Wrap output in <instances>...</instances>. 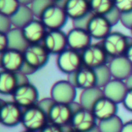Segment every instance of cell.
<instances>
[{"label": "cell", "mask_w": 132, "mask_h": 132, "mask_svg": "<svg viewBox=\"0 0 132 132\" xmlns=\"http://www.w3.org/2000/svg\"><path fill=\"white\" fill-rule=\"evenodd\" d=\"M34 17L35 15L29 5H21L19 10L10 18L13 27L22 29L26 25L34 19Z\"/></svg>", "instance_id": "cb8c5ba5"}, {"label": "cell", "mask_w": 132, "mask_h": 132, "mask_svg": "<svg viewBox=\"0 0 132 132\" xmlns=\"http://www.w3.org/2000/svg\"><path fill=\"white\" fill-rule=\"evenodd\" d=\"M73 111L70 104L56 103L47 114L49 122L62 128L70 125Z\"/></svg>", "instance_id": "4fadbf2b"}, {"label": "cell", "mask_w": 132, "mask_h": 132, "mask_svg": "<svg viewBox=\"0 0 132 132\" xmlns=\"http://www.w3.org/2000/svg\"><path fill=\"white\" fill-rule=\"evenodd\" d=\"M52 4H53V2L50 0H34L33 2L30 5V7L35 17L39 19L43 11Z\"/></svg>", "instance_id": "f546056e"}, {"label": "cell", "mask_w": 132, "mask_h": 132, "mask_svg": "<svg viewBox=\"0 0 132 132\" xmlns=\"http://www.w3.org/2000/svg\"><path fill=\"white\" fill-rule=\"evenodd\" d=\"M97 125L101 132H121L124 122L119 116L116 115L110 119L99 121Z\"/></svg>", "instance_id": "4316f807"}, {"label": "cell", "mask_w": 132, "mask_h": 132, "mask_svg": "<svg viewBox=\"0 0 132 132\" xmlns=\"http://www.w3.org/2000/svg\"><path fill=\"white\" fill-rule=\"evenodd\" d=\"M40 132H65L63 128L51 124V123H48L41 131Z\"/></svg>", "instance_id": "74e56055"}, {"label": "cell", "mask_w": 132, "mask_h": 132, "mask_svg": "<svg viewBox=\"0 0 132 132\" xmlns=\"http://www.w3.org/2000/svg\"><path fill=\"white\" fill-rule=\"evenodd\" d=\"M108 67L114 79L125 81L132 74V64L125 55L111 58Z\"/></svg>", "instance_id": "d6986e66"}, {"label": "cell", "mask_w": 132, "mask_h": 132, "mask_svg": "<svg viewBox=\"0 0 132 132\" xmlns=\"http://www.w3.org/2000/svg\"><path fill=\"white\" fill-rule=\"evenodd\" d=\"M125 83H126L128 89H132V74L125 80Z\"/></svg>", "instance_id": "7bdbcfd3"}, {"label": "cell", "mask_w": 132, "mask_h": 132, "mask_svg": "<svg viewBox=\"0 0 132 132\" xmlns=\"http://www.w3.org/2000/svg\"><path fill=\"white\" fill-rule=\"evenodd\" d=\"M77 97V88L68 80H58L52 86L50 97L56 103L70 104L74 102Z\"/></svg>", "instance_id": "8992f818"}, {"label": "cell", "mask_w": 132, "mask_h": 132, "mask_svg": "<svg viewBox=\"0 0 132 132\" xmlns=\"http://www.w3.org/2000/svg\"><path fill=\"white\" fill-rule=\"evenodd\" d=\"M112 25L105 16L94 15L90 19L87 30L92 37L97 40H103L112 31Z\"/></svg>", "instance_id": "5bb4252c"}, {"label": "cell", "mask_w": 132, "mask_h": 132, "mask_svg": "<svg viewBox=\"0 0 132 132\" xmlns=\"http://www.w3.org/2000/svg\"><path fill=\"white\" fill-rule=\"evenodd\" d=\"M34 0H19V2L21 5H29L33 2Z\"/></svg>", "instance_id": "b9f144b4"}, {"label": "cell", "mask_w": 132, "mask_h": 132, "mask_svg": "<svg viewBox=\"0 0 132 132\" xmlns=\"http://www.w3.org/2000/svg\"><path fill=\"white\" fill-rule=\"evenodd\" d=\"M7 36L9 38V49L19 50L23 53L29 45L23 36L22 29L13 27L7 33Z\"/></svg>", "instance_id": "d4e9b609"}, {"label": "cell", "mask_w": 132, "mask_h": 132, "mask_svg": "<svg viewBox=\"0 0 132 132\" xmlns=\"http://www.w3.org/2000/svg\"><path fill=\"white\" fill-rule=\"evenodd\" d=\"M81 55L84 66L94 70L107 64L108 57L102 45L98 43H93L89 46L81 53Z\"/></svg>", "instance_id": "ba28073f"}, {"label": "cell", "mask_w": 132, "mask_h": 132, "mask_svg": "<svg viewBox=\"0 0 132 132\" xmlns=\"http://www.w3.org/2000/svg\"><path fill=\"white\" fill-rule=\"evenodd\" d=\"M103 89L104 95L115 102L120 104L123 102V100L126 95L128 87L124 80L112 79Z\"/></svg>", "instance_id": "ffe728a7"}, {"label": "cell", "mask_w": 132, "mask_h": 132, "mask_svg": "<svg viewBox=\"0 0 132 132\" xmlns=\"http://www.w3.org/2000/svg\"><path fill=\"white\" fill-rule=\"evenodd\" d=\"M94 72L97 78V87L100 88H104L113 79L110 68L107 64L94 69Z\"/></svg>", "instance_id": "83f0119b"}, {"label": "cell", "mask_w": 132, "mask_h": 132, "mask_svg": "<svg viewBox=\"0 0 132 132\" xmlns=\"http://www.w3.org/2000/svg\"><path fill=\"white\" fill-rule=\"evenodd\" d=\"M131 35H132V29H131Z\"/></svg>", "instance_id": "c3c4849f"}, {"label": "cell", "mask_w": 132, "mask_h": 132, "mask_svg": "<svg viewBox=\"0 0 132 132\" xmlns=\"http://www.w3.org/2000/svg\"><path fill=\"white\" fill-rule=\"evenodd\" d=\"M97 121L92 111L82 108L73 113L70 125L76 131L87 132L97 125Z\"/></svg>", "instance_id": "30bf717a"}, {"label": "cell", "mask_w": 132, "mask_h": 132, "mask_svg": "<svg viewBox=\"0 0 132 132\" xmlns=\"http://www.w3.org/2000/svg\"><path fill=\"white\" fill-rule=\"evenodd\" d=\"M25 63L37 71L48 63L50 53L43 44H29L23 52Z\"/></svg>", "instance_id": "5b68a950"}, {"label": "cell", "mask_w": 132, "mask_h": 132, "mask_svg": "<svg viewBox=\"0 0 132 132\" xmlns=\"http://www.w3.org/2000/svg\"><path fill=\"white\" fill-rule=\"evenodd\" d=\"M68 16L63 7L53 3L42 13L39 19L48 30H60L67 23Z\"/></svg>", "instance_id": "3957f363"}, {"label": "cell", "mask_w": 132, "mask_h": 132, "mask_svg": "<svg viewBox=\"0 0 132 132\" xmlns=\"http://www.w3.org/2000/svg\"><path fill=\"white\" fill-rule=\"evenodd\" d=\"M13 28L11 18L0 14V32L8 33Z\"/></svg>", "instance_id": "1f68e13d"}, {"label": "cell", "mask_w": 132, "mask_h": 132, "mask_svg": "<svg viewBox=\"0 0 132 132\" xmlns=\"http://www.w3.org/2000/svg\"><path fill=\"white\" fill-rule=\"evenodd\" d=\"M20 6L19 0H0V14L12 17Z\"/></svg>", "instance_id": "f1b7e54d"}, {"label": "cell", "mask_w": 132, "mask_h": 132, "mask_svg": "<svg viewBox=\"0 0 132 132\" xmlns=\"http://www.w3.org/2000/svg\"><path fill=\"white\" fill-rule=\"evenodd\" d=\"M49 122L47 114L37 104L24 109L22 117V125L26 130L40 131Z\"/></svg>", "instance_id": "7a4b0ae2"}, {"label": "cell", "mask_w": 132, "mask_h": 132, "mask_svg": "<svg viewBox=\"0 0 132 132\" xmlns=\"http://www.w3.org/2000/svg\"><path fill=\"white\" fill-rule=\"evenodd\" d=\"M125 56L128 59V60L131 62V63L132 64V42L130 43L128 50H127V52L125 53Z\"/></svg>", "instance_id": "60d3db41"}, {"label": "cell", "mask_w": 132, "mask_h": 132, "mask_svg": "<svg viewBox=\"0 0 132 132\" xmlns=\"http://www.w3.org/2000/svg\"><path fill=\"white\" fill-rule=\"evenodd\" d=\"M67 36L68 48L78 52H83L92 44V37L87 30L84 29L73 27L68 32Z\"/></svg>", "instance_id": "9a60e30c"}, {"label": "cell", "mask_w": 132, "mask_h": 132, "mask_svg": "<svg viewBox=\"0 0 132 132\" xmlns=\"http://www.w3.org/2000/svg\"><path fill=\"white\" fill-rule=\"evenodd\" d=\"M22 132H35V131H28V130H25L24 131Z\"/></svg>", "instance_id": "7dc6e473"}, {"label": "cell", "mask_w": 132, "mask_h": 132, "mask_svg": "<svg viewBox=\"0 0 132 132\" xmlns=\"http://www.w3.org/2000/svg\"><path fill=\"white\" fill-rule=\"evenodd\" d=\"M122 25L127 29H132V11L126 13H122L121 16V21Z\"/></svg>", "instance_id": "d590c367"}, {"label": "cell", "mask_w": 132, "mask_h": 132, "mask_svg": "<svg viewBox=\"0 0 132 132\" xmlns=\"http://www.w3.org/2000/svg\"><path fill=\"white\" fill-rule=\"evenodd\" d=\"M77 89L82 90L97 87V78L94 69L84 66L77 72L69 74L67 79Z\"/></svg>", "instance_id": "7c38bea8"}, {"label": "cell", "mask_w": 132, "mask_h": 132, "mask_svg": "<svg viewBox=\"0 0 132 132\" xmlns=\"http://www.w3.org/2000/svg\"><path fill=\"white\" fill-rule=\"evenodd\" d=\"M29 44H39L43 41L48 29L39 19H34L22 29Z\"/></svg>", "instance_id": "e0dca14e"}, {"label": "cell", "mask_w": 132, "mask_h": 132, "mask_svg": "<svg viewBox=\"0 0 132 132\" xmlns=\"http://www.w3.org/2000/svg\"><path fill=\"white\" fill-rule=\"evenodd\" d=\"M107 19L110 22V23L112 25V26H115L118 22L121 21V13L114 7L109 13H108L106 15H104Z\"/></svg>", "instance_id": "836d02e7"}, {"label": "cell", "mask_w": 132, "mask_h": 132, "mask_svg": "<svg viewBox=\"0 0 132 132\" xmlns=\"http://www.w3.org/2000/svg\"><path fill=\"white\" fill-rule=\"evenodd\" d=\"M50 1H52L53 3H56V4H59L62 0H50Z\"/></svg>", "instance_id": "bcb514c9"}, {"label": "cell", "mask_w": 132, "mask_h": 132, "mask_svg": "<svg viewBox=\"0 0 132 132\" xmlns=\"http://www.w3.org/2000/svg\"><path fill=\"white\" fill-rule=\"evenodd\" d=\"M90 11L97 15H106L114 8V0H89Z\"/></svg>", "instance_id": "484cf974"}, {"label": "cell", "mask_w": 132, "mask_h": 132, "mask_svg": "<svg viewBox=\"0 0 132 132\" xmlns=\"http://www.w3.org/2000/svg\"><path fill=\"white\" fill-rule=\"evenodd\" d=\"M54 104H55V101L51 97H46V98H43V99L39 101L37 103V105L42 110H43L45 111V113L47 114Z\"/></svg>", "instance_id": "e575fe53"}, {"label": "cell", "mask_w": 132, "mask_h": 132, "mask_svg": "<svg viewBox=\"0 0 132 132\" xmlns=\"http://www.w3.org/2000/svg\"><path fill=\"white\" fill-rule=\"evenodd\" d=\"M114 7L122 14L132 11V0H114Z\"/></svg>", "instance_id": "4dcf8cb0"}, {"label": "cell", "mask_w": 132, "mask_h": 132, "mask_svg": "<svg viewBox=\"0 0 132 132\" xmlns=\"http://www.w3.org/2000/svg\"><path fill=\"white\" fill-rule=\"evenodd\" d=\"M87 132H101V131H100V129L98 128V125H97L95 128H94L93 129H91V130H90V131Z\"/></svg>", "instance_id": "ee69618b"}, {"label": "cell", "mask_w": 132, "mask_h": 132, "mask_svg": "<svg viewBox=\"0 0 132 132\" xmlns=\"http://www.w3.org/2000/svg\"><path fill=\"white\" fill-rule=\"evenodd\" d=\"M0 62L3 70L12 73L19 72L25 62L23 53L19 50L8 49L1 53Z\"/></svg>", "instance_id": "2e32d148"}, {"label": "cell", "mask_w": 132, "mask_h": 132, "mask_svg": "<svg viewBox=\"0 0 132 132\" xmlns=\"http://www.w3.org/2000/svg\"><path fill=\"white\" fill-rule=\"evenodd\" d=\"M43 45L50 54L59 55L68 48L67 34L61 29L48 30Z\"/></svg>", "instance_id": "8fae6325"}, {"label": "cell", "mask_w": 132, "mask_h": 132, "mask_svg": "<svg viewBox=\"0 0 132 132\" xmlns=\"http://www.w3.org/2000/svg\"><path fill=\"white\" fill-rule=\"evenodd\" d=\"M132 41L120 32H111L102 40V46L111 58L125 56Z\"/></svg>", "instance_id": "6da1fadb"}, {"label": "cell", "mask_w": 132, "mask_h": 132, "mask_svg": "<svg viewBox=\"0 0 132 132\" xmlns=\"http://www.w3.org/2000/svg\"><path fill=\"white\" fill-rule=\"evenodd\" d=\"M92 112L98 121H105L117 115L118 104L104 96L94 104Z\"/></svg>", "instance_id": "ac0fdd59"}, {"label": "cell", "mask_w": 132, "mask_h": 132, "mask_svg": "<svg viewBox=\"0 0 132 132\" xmlns=\"http://www.w3.org/2000/svg\"><path fill=\"white\" fill-rule=\"evenodd\" d=\"M9 49V38L7 33L0 32V53Z\"/></svg>", "instance_id": "f35d334b"}, {"label": "cell", "mask_w": 132, "mask_h": 132, "mask_svg": "<svg viewBox=\"0 0 132 132\" xmlns=\"http://www.w3.org/2000/svg\"><path fill=\"white\" fill-rule=\"evenodd\" d=\"M56 66L61 72L67 75L76 73L84 67L82 55L78 51L67 48L57 55Z\"/></svg>", "instance_id": "277c9868"}, {"label": "cell", "mask_w": 132, "mask_h": 132, "mask_svg": "<svg viewBox=\"0 0 132 132\" xmlns=\"http://www.w3.org/2000/svg\"><path fill=\"white\" fill-rule=\"evenodd\" d=\"M12 96L13 101L24 109L36 105L39 101L38 90L30 82L19 86Z\"/></svg>", "instance_id": "52a82bcc"}, {"label": "cell", "mask_w": 132, "mask_h": 132, "mask_svg": "<svg viewBox=\"0 0 132 132\" xmlns=\"http://www.w3.org/2000/svg\"><path fill=\"white\" fill-rule=\"evenodd\" d=\"M63 7L68 18L73 21L80 19L91 12L89 0H67Z\"/></svg>", "instance_id": "44dd1931"}, {"label": "cell", "mask_w": 132, "mask_h": 132, "mask_svg": "<svg viewBox=\"0 0 132 132\" xmlns=\"http://www.w3.org/2000/svg\"><path fill=\"white\" fill-rule=\"evenodd\" d=\"M63 129H64V131L65 132H77L76 131H74V130H73V129L71 128L70 125V128H69L68 129H66L65 128H63Z\"/></svg>", "instance_id": "f6af8a7d"}, {"label": "cell", "mask_w": 132, "mask_h": 132, "mask_svg": "<svg viewBox=\"0 0 132 132\" xmlns=\"http://www.w3.org/2000/svg\"><path fill=\"white\" fill-rule=\"evenodd\" d=\"M122 104L124 108L129 112L132 113V89H128L123 100Z\"/></svg>", "instance_id": "8d00e7d4"}, {"label": "cell", "mask_w": 132, "mask_h": 132, "mask_svg": "<svg viewBox=\"0 0 132 132\" xmlns=\"http://www.w3.org/2000/svg\"><path fill=\"white\" fill-rule=\"evenodd\" d=\"M22 111L21 108L14 101H5L1 104L0 121L8 128L17 126L22 122Z\"/></svg>", "instance_id": "9c48e42d"}, {"label": "cell", "mask_w": 132, "mask_h": 132, "mask_svg": "<svg viewBox=\"0 0 132 132\" xmlns=\"http://www.w3.org/2000/svg\"><path fill=\"white\" fill-rule=\"evenodd\" d=\"M121 132H132V121H128L124 123Z\"/></svg>", "instance_id": "ab89813d"}, {"label": "cell", "mask_w": 132, "mask_h": 132, "mask_svg": "<svg viewBox=\"0 0 132 132\" xmlns=\"http://www.w3.org/2000/svg\"><path fill=\"white\" fill-rule=\"evenodd\" d=\"M103 89L98 87H94L90 89L82 90L80 95V104L81 107L84 109L92 111L93 107L97 103V101L104 97Z\"/></svg>", "instance_id": "7402d4cb"}, {"label": "cell", "mask_w": 132, "mask_h": 132, "mask_svg": "<svg viewBox=\"0 0 132 132\" xmlns=\"http://www.w3.org/2000/svg\"><path fill=\"white\" fill-rule=\"evenodd\" d=\"M94 14L93 12H90L89 14H87V15L80 18V19H76V20H73V27L75 28H80V29H86L87 30V25L90 20V19L92 18V16L94 15Z\"/></svg>", "instance_id": "d6a6232c"}, {"label": "cell", "mask_w": 132, "mask_h": 132, "mask_svg": "<svg viewBox=\"0 0 132 132\" xmlns=\"http://www.w3.org/2000/svg\"><path fill=\"white\" fill-rule=\"evenodd\" d=\"M19 87L16 73L2 70L0 74V93L3 95H12Z\"/></svg>", "instance_id": "603a6c76"}]
</instances>
